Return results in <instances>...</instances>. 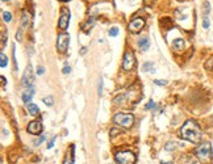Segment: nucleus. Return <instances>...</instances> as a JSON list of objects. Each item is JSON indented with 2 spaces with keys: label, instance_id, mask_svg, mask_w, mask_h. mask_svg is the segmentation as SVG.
Listing matches in <instances>:
<instances>
[{
  "label": "nucleus",
  "instance_id": "nucleus-1",
  "mask_svg": "<svg viewBox=\"0 0 213 164\" xmlns=\"http://www.w3.org/2000/svg\"><path fill=\"white\" fill-rule=\"evenodd\" d=\"M180 135H181V138H184V139L188 141V142L199 143L200 141H201L203 133H201V129H200V126L195 121L188 119V121H186V123L181 126Z\"/></svg>",
  "mask_w": 213,
  "mask_h": 164
},
{
  "label": "nucleus",
  "instance_id": "nucleus-2",
  "mask_svg": "<svg viewBox=\"0 0 213 164\" xmlns=\"http://www.w3.org/2000/svg\"><path fill=\"white\" fill-rule=\"evenodd\" d=\"M113 121L118 126H122V128L128 129L134 123V117H133V114H130V113H117L113 117Z\"/></svg>",
  "mask_w": 213,
  "mask_h": 164
},
{
  "label": "nucleus",
  "instance_id": "nucleus-3",
  "mask_svg": "<svg viewBox=\"0 0 213 164\" xmlns=\"http://www.w3.org/2000/svg\"><path fill=\"white\" fill-rule=\"evenodd\" d=\"M195 154H196L197 159H199L200 162H206V160H209V159H211V155H212V146H211V143L205 142V143H203V144H200V146L196 148Z\"/></svg>",
  "mask_w": 213,
  "mask_h": 164
},
{
  "label": "nucleus",
  "instance_id": "nucleus-4",
  "mask_svg": "<svg viewBox=\"0 0 213 164\" xmlns=\"http://www.w3.org/2000/svg\"><path fill=\"white\" fill-rule=\"evenodd\" d=\"M115 159L118 164H134L136 155L131 151H118L115 155Z\"/></svg>",
  "mask_w": 213,
  "mask_h": 164
},
{
  "label": "nucleus",
  "instance_id": "nucleus-5",
  "mask_svg": "<svg viewBox=\"0 0 213 164\" xmlns=\"http://www.w3.org/2000/svg\"><path fill=\"white\" fill-rule=\"evenodd\" d=\"M21 84L25 88H32L34 84V75H33V70H32V66L30 65H28V67L25 68L22 79H21Z\"/></svg>",
  "mask_w": 213,
  "mask_h": 164
},
{
  "label": "nucleus",
  "instance_id": "nucleus-6",
  "mask_svg": "<svg viewBox=\"0 0 213 164\" xmlns=\"http://www.w3.org/2000/svg\"><path fill=\"white\" fill-rule=\"evenodd\" d=\"M70 17H71V13L66 7L62 8L61 11V16H59V21H58V27L59 29L62 30H66L68 28V22H70Z\"/></svg>",
  "mask_w": 213,
  "mask_h": 164
},
{
  "label": "nucleus",
  "instance_id": "nucleus-7",
  "mask_svg": "<svg viewBox=\"0 0 213 164\" xmlns=\"http://www.w3.org/2000/svg\"><path fill=\"white\" fill-rule=\"evenodd\" d=\"M145 27V18H141V17H137V18H133L129 25H128V29L131 33H140V31L143 29Z\"/></svg>",
  "mask_w": 213,
  "mask_h": 164
},
{
  "label": "nucleus",
  "instance_id": "nucleus-8",
  "mask_svg": "<svg viewBox=\"0 0 213 164\" xmlns=\"http://www.w3.org/2000/svg\"><path fill=\"white\" fill-rule=\"evenodd\" d=\"M134 65H136V58H134L133 53L125 51L124 58H122V68L125 71H130L131 68L134 67Z\"/></svg>",
  "mask_w": 213,
  "mask_h": 164
},
{
  "label": "nucleus",
  "instance_id": "nucleus-9",
  "mask_svg": "<svg viewBox=\"0 0 213 164\" xmlns=\"http://www.w3.org/2000/svg\"><path fill=\"white\" fill-rule=\"evenodd\" d=\"M68 42H70V36H68L67 33H61L58 36V38H57V49H58V51L65 53L67 50Z\"/></svg>",
  "mask_w": 213,
  "mask_h": 164
},
{
  "label": "nucleus",
  "instance_id": "nucleus-10",
  "mask_svg": "<svg viewBox=\"0 0 213 164\" xmlns=\"http://www.w3.org/2000/svg\"><path fill=\"white\" fill-rule=\"evenodd\" d=\"M42 131V123L40 121H32L28 125V133L33 135H38Z\"/></svg>",
  "mask_w": 213,
  "mask_h": 164
},
{
  "label": "nucleus",
  "instance_id": "nucleus-11",
  "mask_svg": "<svg viewBox=\"0 0 213 164\" xmlns=\"http://www.w3.org/2000/svg\"><path fill=\"white\" fill-rule=\"evenodd\" d=\"M33 96H34V89H33V87H32V88H27V89L24 91V93H22V101L27 103V104H30V101H32Z\"/></svg>",
  "mask_w": 213,
  "mask_h": 164
},
{
  "label": "nucleus",
  "instance_id": "nucleus-12",
  "mask_svg": "<svg viewBox=\"0 0 213 164\" xmlns=\"http://www.w3.org/2000/svg\"><path fill=\"white\" fill-rule=\"evenodd\" d=\"M172 47H174V50H176V51H183L184 50V47H186V42H184V40L183 38H176V40H174V42H172Z\"/></svg>",
  "mask_w": 213,
  "mask_h": 164
},
{
  "label": "nucleus",
  "instance_id": "nucleus-13",
  "mask_svg": "<svg viewBox=\"0 0 213 164\" xmlns=\"http://www.w3.org/2000/svg\"><path fill=\"white\" fill-rule=\"evenodd\" d=\"M74 151H75V147L71 146V152L68 151L65 156V160H63V164H74L75 162V156H74Z\"/></svg>",
  "mask_w": 213,
  "mask_h": 164
},
{
  "label": "nucleus",
  "instance_id": "nucleus-14",
  "mask_svg": "<svg viewBox=\"0 0 213 164\" xmlns=\"http://www.w3.org/2000/svg\"><path fill=\"white\" fill-rule=\"evenodd\" d=\"M138 47H140V50H142V51H146V50H149V47H150V42H149V38H141V40H138Z\"/></svg>",
  "mask_w": 213,
  "mask_h": 164
},
{
  "label": "nucleus",
  "instance_id": "nucleus-15",
  "mask_svg": "<svg viewBox=\"0 0 213 164\" xmlns=\"http://www.w3.org/2000/svg\"><path fill=\"white\" fill-rule=\"evenodd\" d=\"M93 24H95V18L93 17H90L88 20H87L83 25H82V29H83V31H86V33H88L90 31V29L93 27Z\"/></svg>",
  "mask_w": 213,
  "mask_h": 164
},
{
  "label": "nucleus",
  "instance_id": "nucleus-16",
  "mask_svg": "<svg viewBox=\"0 0 213 164\" xmlns=\"http://www.w3.org/2000/svg\"><path fill=\"white\" fill-rule=\"evenodd\" d=\"M27 108H28V110H29V113H30V114H33V116H37V114H38V113H40L38 106H37L36 104H33V103L27 104Z\"/></svg>",
  "mask_w": 213,
  "mask_h": 164
},
{
  "label": "nucleus",
  "instance_id": "nucleus-17",
  "mask_svg": "<svg viewBox=\"0 0 213 164\" xmlns=\"http://www.w3.org/2000/svg\"><path fill=\"white\" fill-rule=\"evenodd\" d=\"M29 21H30V16H29V13L27 11H24V13H22V20H21V24H22V28L24 29H27L28 27H29Z\"/></svg>",
  "mask_w": 213,
  "mask_h": 164
},
{
  "label": "nucleus",
  "instance_id": "nucleus-18",
  "mask_svg": "<svg viewBox=\"0 0 213 164\" xmlns=\"http://www.w3.org/2000/svg\"><path fill=\"white\" fill-rule=\"evenodd\" d=\"M142 70H143V71H146V72H155L154 65H153L151 62H146V63H143V66H142Z\"/></svg>",
  "mask_w": 213,
  "mask_h": 164
},
{
  "label": "nucleus",
  "instance_id": "nucleus-19",
  "mask_svg": "<svg viewBox=\"0 0 213 164\" xmlns=\"http://www.w3.org/2000/svg\"><path fill=\"white\" fill-rule=\"evenodd\" d=\"M0 59H2V62H0V67L2 68H4V67H7V65H8V58L5 56V54H0Z\"/></svg>",
  "mask_w": 213,
  "mask_h": 164
},
{
  "label": "nucleus",
  "instance_id": "nucleus-20",
  "mask_svg": "<svg viewBox=\"0 0 213 164\" xmlns=\"http://www.w3.org/2000/svg\"><path fill=\"white\" fill-rule=\"evenodd\" d=\"M3 20L5 22H9L12 20V13L11 12H3Z\"/></svg>",
  "mask_w": 213,
  "mask_h": 164
},
{
  "label": "nucleus",
  "instance_id": "nucleus-21",
  "mask_svg": "<svg viewBox=\"0 0 213 164\" xmlns=\"http://www.w3.org/2000/svg\"><path fill=\"white\" fill-rule=\"evenodd\" d=\"M43 103H45L46 105H49V106H52V105L54 104V99H53V96L45 97V99H43Z\"/></svg>",
  "mask_w": 213,
  "mask_h": 164
},
{
  "label": "nucleus",
  "instance_id": "nucleus-22",
  "mask_svg": "<svg viewBox=\"0 0 213 164\" xmlns=\"http://www.w3.org/2000/svg\"><path fill=\"white\" fill-rule=\"evenodd\" d=\"M108 34L111 36V37H116L117 34H118V28L117 27H113L112 29H109V31H108Z\"/></svg>",
  "mask_w": 213,
  "mask_h": 164
},
{
  "label": "nucleus",
  "instance_id": "nucleus-23",
  "mask_svg": "<svg viewBox=\"0 0 213 164\" xmlns=\"http://www.w3.org/2000/svg\"><path fill=\"white\" fill-rule=\"evenodd\" d=\"M209 27H211V21H209V18L205 16L204 20H203V28L204 29H209Z\"/></svg>",
  "mask_w": 213,
  "mask_h": 164
},
{
  "label": "nucleus",
  "instance_id": "nucleus-24",
  "mask_svg": "<svg viewBox=\"0 0 213 164\" xmlns=\"http://www.w3.org/2000/svg\"><path fill=\"white\" fill-rule=\"evenodd\" d=\"M175 147H176V146H175V143L170 142V143H167L166 146H165V150L166 151H172V150H175Z\"/></svg>",
  "mask_w": 213,
  "mask_h": 164
},
{
  "label": "nucleus",
  "instance_id": "nucleus-25",
  "mask_svg": "<svg viewBox=\"0 0 213 164\" xmlns=\"http://www.w3.org/2000/svg\"><path fill=\"white\" fill-rule=\"evenodd\" d=\"M209 11H211V4H209V2H205L204 3V15H208Z\"/></svg>",
  "mask_w": 213,
  "mask_h": 164
},
{
  "label": "nucleus",
  "instance_id": "nucleus-26",
  "mask_svg": "<svg viewBox=\"0 0 213 164\" xmlns=\"http://www.w3.org/2000/svg\"><path fill=\"white\" fill-rule=\"evenodd\" d=\"M154 84L161 85V87H162V85H166V84H167V81H166V80H161V79H155V80H154Z\"/></svg>",
  "mask_w": 213,
  "mask_h": 164
},
{
  "label": "nucleus",
  "instance_id": "nucleus-27",
  "mask_svg": "<svg viewBox=\"0 0 213 164\" xmlns=\"http://www.w3.org/2000/svg\"><path fill=\"white\" fill-rule=\"evenodd\" d=\"M5 40H7V36H5V33L3 31V33H2V50H3L4 46H5Z\"/></svg>",
  "mask_w": 213,
  "mask_h": 164
},
{
  "label": "nucleus",
  "instance_id": "nucleus-28",
  "mask_svg": "<svg viewBox=\"0 0 213 164\" xmlns=\"http://www.w3.org/2000/svg\"><path fill=\"white\" fill-rule=\"evenodd\" d=\"M43 141H45V135H41V137H40V139H37V141L34 142V144H36V146H38V144H40V143H42Z\"/></svg>",
  "mask_w": 213,
  "mask_h": 164
},
{
  "label": "nucleus",
  "instance_id": "nucleus-29",
  "mask_svg": "<svg viewBox=\"0 0 213 164\" xmlns=\"http://www.w3.org/2000/svg\"><path fill=\"white\" fill-rule=\"evenodd\" d=\"M151 108H155V103L154 101H149V104L146 105V109H151Z\"/></svg>",
  "mask_w": 213,
  "mask_h": 164
},
{
  "label": "nucleus",
  "instance_id": "nucleus-30",
  "mask_svg": "<svg viewBox=\"0 0 213 164\" xmlns=\"http://www.w3.org/2000/svg\"><path fill=\"white\" fill-rule=\"evenodd\" d=\"M68 72H71V67L66 65V66L63 67V74H68Z\"/></svg>",
  "mask_w": 213,
  "mask_h": 164
},
{
  "label": "nucleus",
  "instance_id": "nucleus-31",
  "mask_svg": "<svg viewBox=\"0 0 213 164\" xmlns=\"http://www.w3.org/2000/svg\"><path fill=\"white\" fill-rule=\"evenodd\" d=\"M55 139H57V138H53V139H52V142H50L49 144H47V150H50V148H53V146H54V142H55Z\"/></svg>",
  "mask_w": 213,
  "mask_h": 164
},
{
  "label": "nucleus",
  "instance_id": "nucleus-32",
  "mask_svg": "<svg viewBox=\"0 0 213 164\" xmlns=\"http://www.w3.org/2000/svg\"><path fill=\"white\" fill-rule=\"evenodd\" d=\"M43 72H45V68H43V67H38V68H37V74H38V75H42Z\"/></svg>",
  "mask_w": 213,
  "mask_h": 164
},
{
  "label": "nucleus",
  "instance_id": "nucleus-33",
  "mask_svg": "<svg viewBox=\"0 0 213 164\" xmlns=\"http://www.w3.org/2000/svg\"><path fill=\"white\" fill-rule=\"evenodd\" d=\"M102 79H100V83H99V96H102V88H103V83H102Z\"/></svg>",
  "mask_w": 213,
  "mask_h": 164
},
{
  "label": "nucleus",
  "instance_id": "nucleus-34",
  "mask_svg": "<svg viewBox=\"0 0 213 164\" xmlns=\"http://www.w3.org/2000/svg\"><path fill=\"white\" fill-rule=\"evenodd\" d=\"M208 67H209V68H211V70L213 71V58L211 59V62H209V65H208Z\"/></svg>",
  "mask_w": 213,
  "mask_h": 164
},
{
  "label": "nucleus",
  "instance_id": "nucleus-35",
  "mask_svg": "<svg viewBox=\"0 0 213 164\" xmlns=\"http://www.w3.org/2000/svg\"><path fill=\"white\" fill-rule=\"evenodd\" d=\"M86 51H87V49L86 47H82V54H84Z\"/></svg>",
  "mask_w": 213,
  "mask_h": 164
},
{
  "label": "nucleus",
  "instance_id": "nucleus-36",
  "mask_svg": "<svg viewBox=\"0 0 213 164\" xmlns=\"http://www.w3.org/2000/svg\"><path fill=\"white\" fill-rule=\"evenodd\" d=\"M162 164H171V163H162Z\"/></svg>",
  "mask_w": 213,
  "mask_h": 164
},
{
  "label": "nucleus",
  "instance_id": "nucleus-37",
  "mask_svg": "<svg viewBox=\"0 0 213 164\" xmlns=\"http://www.w3.org/2000/svg\"><path fill=\"white\" fill-rule=\"evenodd\" d=\"M3 2H9V0H3Z\"/></svg>",
  "mask_w": 213,
  "mask_h": 164
},
{
  "label": "nucleus",
  "instance_id": "nucleus-38",
  "mask_svg": "<svg viewBox=\"0 0 213 164\" xmlns=\"http://www.w3.org/2000/svg\"><path fill=\"white\" fill-rule=\"evenodd\" d=\"M62 2H68V0H62Z\"/></svg>",
  "mask_w": 213,
  "mask_h": 164
}]
</instances>
